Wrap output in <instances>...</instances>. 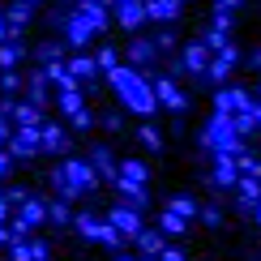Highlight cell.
Returning a JSON list of instances; mask_svg holds the SVG:
<instances>
[{"mask_svg": "<svg viewBox=\"0 0 261 261\" xmlns=\"http://www.w3.org/2000/svg\"><path fill=\"white\" fill-rule=\"evenodd\" d=\"M219 112L227 116V112H240V107H248V99H244V90H219Z\"/></svg>", "mask_w": 261, "mask_h": 261, "instance_id": "obj_1", "label": "cell"}, {"mask_svg": "<svg viewBox=\"0 0 261 261\" xmlns=\"http://www.w3.org/2000/svg\"><path fill=\"white\" fill-rule=\"evenodd\" d=\"M141 17H146V5H137V0H120V21H124V26H137Z\"/></svg>", "mask_w": 261, "mask_h": 261, "instance_id": "obj_2", "label": "cell"}, {"mask_svg": "<svg viewBox=\"0 0 261 261\" xmlns=\"http://www.w3.org/2000/svg\"><path fill=\"white\" fill-rule=\"evenodd\" d=\"M184 60H189V73H201V69H205V47H201V43H189Z\"/></svg>", "mask_w": 261, "mask_h": 261, "instance_id": "obj_3", "label": "cell"}, {"mask_svg": "<svg viewBox=\"0 0 261 261\" xmlns=\"http://www.w3.org/2000/svg\"><path fill=\"white\" fill-rule=\"evenodd\" d=\"M159 99L167 103V107H184V94H180L171 82H159Z\"/></svg>", "mask_w": 261, "mask_h": 261, "instance_id": "obj_4", "label": "cell"}, {"mask_svg": "<svg viewBox=\"0 0 261 261\" xmlns=\"http://www.w3.org/2000/svg\"><path fill=\"white\" fill-rule=\"evenodd\" d=\"M146 13L150 17H176V0H150Z\"/></svg>", "mask_w": 261, "mask_h": 261, "instance_id": "obj_5", "label": "cell"}, {"mask_svg": "<svg viewBox=\"0 0 261 261\" xmlns=\"http://www.w3.org/2000/svg\"><path fill=\"white\" fill-rule=\"evenodd\" d=\"M73 69H77V77H94V60H86V56L73 60Z\"/></svg>", "mask_w": 261, "mask_h": 261, "instance_id": "obj_6", "label": "cell"}, {"mask_svg": "<svg viewBox=\"0 0 261 261\" xmlns=\"http://www.w3.org/2000/svg\"><path fill=\"white\" fill-rule=\"evenodd\" d=\"M141 141H146V146H150V150H159V146H163V137L154 133V128H141Z\"/></svg>", "mask_w": 261, "mask_h": 261, "instance_id": "obj_7", "label": "cell"}, {"mask_svg": "<svg viewBox=\"0 0 261 261\" xmlns=\"http://www.w3.org/2000/svg\"><path fill=\"white\" fill-rule=\"evenodd\" d=\"M43 141H47V146H64V133H60V128H47V133H43Z\"/></svg>", "mask_w": 261, "mask_h": 261, "instance_id": "obj_8", "label": "cell"}, {"mask_svg": "<svg viewBox=\"0 0 261 261\" xmlns=\"http://www.w3.org/2000/svg\"><path fill=\"white\" fill-rule=\"evenodd\" d=\"M231 5H240V0H219V9H231Z\"/></svg>", "mask_w": 261, "mask_h": 261, "instance_id": "obj_9", "label": "cell"}]
</instances>
